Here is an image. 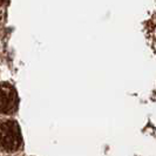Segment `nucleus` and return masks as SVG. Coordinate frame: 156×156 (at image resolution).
I'll use <instances>...</instances> for the list:
<instances>
[{"label":"nucleus","instance_id":"f257e3e1","mask_svg":"<svg viewBox=\"0 0 156 156\" xmlns=\"http://www.w3.org/2000/svg\"><path fill=\"white\" fill-rule=\"evenodd\" d=\"M23 142L20 126L16 121L9 120L1 123V147L6 151H16Z\"/></svg>","mask_w":156,"mask_h":156},{"label":"nucleus","instance_id":"f03ea898","mask_svg":"<svg viewBox=\"0 0 156 156\" xmlns=\"http://www.w3.org/2000/svg\"><path fill=\"white\" fill-rule=\"evenodd\" d=\"M18 108V95L14 87L9 83L1 86V112L4 114H12Z\"/></svg>","mask_w":156,"mask_h":156}]
</instances>
